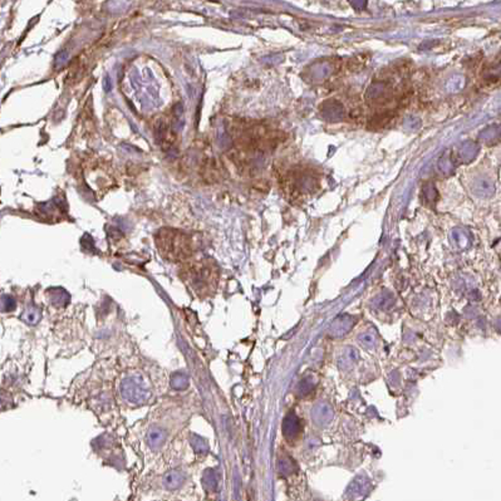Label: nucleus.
<instances>
[{
    "mask_svg": "<svg viewBox=\"0 0 501 501\" xmlns=\"http://www.w3.org/2000/svg\"><path fill=\"white\" fill-rule=\"evenodd\" d=\"M173 388L176 389H184L189 386V379L183 373H176L175 376L172 377V382H171Z\"/></svg>",
    "mask_w": 501,
    "mask_h": 501,
    "instance_id": "6",
    "label": "nucleus"
},
{
    "mask_svg": "<svg viewBox=\"0 0 501 501\" xmlns=\"http://www.w3.org/2000/svg\"><path fill=\"white\" fill-rule=\"evenodd\" d=\"M183 278L201 297L210 295L215 290L219 280V270L210 260H200L185 266Z\"/></svg>",
    "mask_w": 501,
    "mask_h": 501,
    "instance_id": "2",
    "label": "nucleus"
},
{
    "mask_svg": "<svg viewBox=\"0 0 501 501\" xmlns=\"http://www.w3.org/2000/svg\"><path fill=\"white\" fill-rule=\"evenodd\" d=\"M183 480H184V477L181 474L171 473L170 475H167V476H166V479H165L166 486L170 487V489H176V487L180 486L181 482H183Z\"/></svg>",
    "mask_w": 501,
    "mask_h": 501,
    "instance_id": "4",
    "label": "nucleus"
},
{
    "mask_svg": "<svg viewBox=\"0 0 501 501\" xmlns=\"http://www.w3.org/2000/svg\"><path fill=\"white\" fill-rule=\"evenodd\" d=\"M163 439H165V435H163L162 431H152L149 436L150 444H151L152 446H155V445H157L158 446V445L162 444Z\"/></svg>",
    "mask_w": 501,
    "mask_h": 501,
    "instance_id": "7",
    "label": "nucleus"
},
{
    "mask_svg": "<svg viewBox=\"0 0 501 501\" xmlns=\"http://www.w3.org/2000/svg\"><path fill=\"white\" fill-rule=\"evenodd\" d=\"M191 445H192V447L195 448V451H196V452H199V453H206L207 450H209L206 442H205L204 440L201 439V437L197 436V435H192Z\"/></svg>",
    "mask_w": 501,
    "mask_h": 501,
    "instance_id": "5",
    "label": "nucleus"
},
{
    "mask_svg": "<svg viewBox=\"0 0 501 501\" xmlns=\"http://www.w3.org/2000/svg\"><path fill=\"white\" fill-rule=\"evenodd\" d=\"M204 486L206 487L207 490H215L218 487V476L213 473L212 470H207L206 474L204 475Z\"/></svg>",
    "mask_w": 501,
    "mask_h": 501,
    "instance_id": "3",
    "label": "nucleus"
},
{
    "mask_svg": "<svg viewBox=\"0 0 501 501\" xmlns=\"http://www.w3.org/2000/svg\"><path fill=\"white\" fill-rule=\"evenodd\" d=\"M156 245L160 254L172 263L185 262L192 255L190 237L175 229H162L156 234Z\"/></svg>",
    "mask_w": 501,
    "mask_h": 501,
    "instance_id": "1",
    "label": "nucleus"
}]
</instances>
